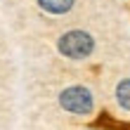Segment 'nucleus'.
Masks as SVG:
<instances>
[{"mask_svg": "<svg viewBox=\"0 0 130 130\" xmlns=\"http://www.w3.org/2000/svg\"><path fill=\"white\" fill-rule=\"evenodd\" d=\"M57 50L62 52L69 59H85L92 55L95 50V38L88 31H80V28H73V31H66L59 36L57 40Z\"/></svg>", "mask_w": 130, "mask_h": 130, "instance_id": "1", "label": "nucleus"}, {"mask_svg": "<svg viewBox=\"0 0 130 130\" xmlns=\"http://www.w3.org/2000/svg\"><path fill=\"white\" fill-rule=\"evenodd\" d=\"M59 106L69 113H76V116H88L95 109V97L88 88L71 85L59 92Z\"/></svg>", "mask_w": 130, "mask_h": 130, "instance_id": "2", "label": "nucleus"}, {"mask_svg": "<svg viewBox=\"0 0 130 130\" xmlns=\"http://www.w3.org/2000/svg\"><path fill=\"white\" fill-rule=\"evenodd\" d=\"M73 3L76 0H38L40 10L50 12V14H66L73 7Z\"/></svg>", "mask_w": 130, "mask_h": 130, "instance_id": "3", "label": "nucleus"}, {"mask_svg": "<svg viewBox=\"0 0 130 130\" xmlns=\"http://www.w3.org/2000/svg\"><path fill=\"white\" fill-rule=\"evenodd\" d=\"M116 102L123 106L125 111H130V78H123L116 85Z\"/></svg>", "mask_w": 130, "mask_h": 130, "instance_id": "4", "label": "nucleus"}]
</instances>
